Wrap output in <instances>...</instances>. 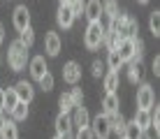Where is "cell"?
I'll return each instance as SVG.
<instances>
[{
	"label": "cell",
	"instance_id": "1",
	"mask_svg": "<svg viewBox=\"0 0 160 139\" xmlns=\"http://www.w3.org/2000/svg\"><path fill=\"white\" fill-rule=\"evenodd\" d=\"M26 60H28V49H26L19 40L12 42V44H9V51H7V63H9V67H12L14 72H19V70L26 67Z\"/></svg>",
	"mask_w": 160,
	"mask_h": 139
},
{
	"label": "cell",
	"instance_id": "2",
	"mask_svg": "<svg viewBox=\"0 0 160 139\" xmlns=\"http://www.w3.org/2000/svg\"><path fill=\"white\" fill-rule=\"evenodd\" d=\"M102 35H104V28H102L100 21H93V23H88L86 35H84L86 49H98V47L102 44Z\"/></svg>",
	"mask_w": 160,
	"mask_h": 139
},
{
	"label": "cell",
	"instance_id": "3",
	"mask_svg": "<svg viewBox=\"0 0 160 139\" xmlns=\"http://www.w3.org/2000/svg\"><path fill=\"white\" fill-rule=\"evenodd\" d=\"M88 127L93 132V139H109V135H112V125H109V118L104 114H98Z\"/></svg>",
	"mask_w": 160,
	"mask_h": 139
},
{
	"label": "cell",
	"instance_id": "4",
	"mask_svg": "<svg viewBox=\"0 0 160 139\" xmlns=\"http://www.w3.org/2000/svg\"><path fill=\"white\" fill-rule=\"evenodd\" d=\"M153 102H156V95H153V88L148 83H142L137 88V107L139 109H151Z\"/></svg>",
	"mask_w": 160,
	"mask_h": 139
},
{
	"label": "cell",
	"instance_id": "5",
	"mask_svg": "<svg viewBox=\"0 0 160 139\" xmlns=\"http://www.w3.org/2000/svg\"><path fill=\"white\" fill-rule=\"evenodd\" d=\"M12 23L16 30H23V28H28L30 26V12H28V7L26 5H19V7L14 9V14H12Z\"/></svg>",
	"mask_w": 160,
	"mask_h": 139
},
{
	"label": "cell",
	"instance_id": "6",
	"mask_svg": "<svg viewBox=\"0 0 160 139\" xmlns=\"http://www.w3.org/2000/svg\"><path fill=\"white\" fill-rule=\"evenodd\" d=\"M14 93H16V97H19V102H26V104L35 97V88H32L30 81H19L14 86Z\"/></svg>",
	"mask_w": 160,
	"mask_h": 139
},
{
	"label": "cell",
	"instance_id": "7",
	"mask_svg": "<svg viewBox=\"0 0 160 139\" xmlns=\"http://www.w3.org/2000/svg\"><path fill=\"white\" fill-rule=\"evenodd\" d=\"M56 132H58V137L70 139V135H72V118H70V114H58V118H56Z\"/></svg>",
	"mask_w": 160,
	"mask_h": 139
},
{
	"label": "cell",
	"instance_id": "8",
	"mask_svg": "<svg viewBox=\"0 0 160 139\" xmlns=\"http://www.w3.org/2000/svg\"><path fill=\"white\" fill-rule=\"evenodd\" d=\"M63 79L74 86V83L81 79V67H79V63H74V60L65 63V67H63Z\"/></svg>",
	"mask_w": 160,
	"mask_h": 139
},
{
	"label": "cell",
	"instance_id": "9",
	"mask_svg": "<svg viewBox=\"0 0 160 139\" xmlns=\"http://www.w3.org/2000/svg\"><path fill=\"white\" fill-rule=\"evenodd\" d=\"M84 14H86L88 23L100 21V16H102V2H100V0H88V2L84 5Z\"/></svg>",
	"mask_w": 160,
	"mask_h": 139
},
{
	"label": "cell",
	"instance_id": "10",
	"mask_svg": "<svg viewBox=\"0 0 160 139\" xmlns=\"http://www.w3.org/2000/svg\"><path fill=\"white\" fill-rule=\"evenodd\" d=\"M44 51H47L49 56H58L60 53V37H58V32H53V30L47 32V37H44Z\"/></svg>",
	"mask_w": 160,
	"mask_h": 139
},
{
	"label": "cell",
	"instance_id": "11",
	"mask_svg": "<svg viewBox=\"0 0 160 139\" xmlns=\"http://www.w3.org/2000/svg\"><path fill=\"white\" fill-rule=\"evenodd\" d=\"M49 72L47 67V60H44V56H35V58L30 60V74H32V79H37L40 81L44 74Z\"/></svg>",
	"mask_w": 160,
	"mask_h": 139
},
{
	"label": "cell",
	"instance_id": "12",
	"mask_svg": "<svg viewBox=\"0 0 160 139\" xmlns=\"http://www.w3.org/2000/svg\"><path fill=\"white\" fill-rule=\"evenodd\" d=\"M56 21H58V26H60V28H70V26L74 23V14H72V9H70L68 5H60L58 12H56Z\"/></svg>",
	"mask_w": 160,
	"mask_h": 139
},
{
	"label": "cell",
	"instance_id": "13",
	"mask_svg": "<svg viewBox=\"0 0 160 139\" xmlns=\"http://www.w3.org/2000/svg\"><path fill=\"white\" fill-rule=\"evenodd\" d=\"M72 125H77L81 130V127H88L91 125V118H88V111H86V107H74V121H72Z\"/></svg>",
	"mask_w": 160,
	"mask_h": 139
},
{
	"label": "cell",
	"instance_id": "14",
	"mask_svg": "<svg viewBox=\"0 0 160 139\" xmlns=\"http://www.w3.org/2000/svg\"><path fill=\"white\" fill-rule=\"evenodd\" d=\"M114 111H118V95L116 93H107L102 100V114H114Z\"/></svg>",
	"mask_w": 160,
	"mask_h": 139
},
{
	"label": "cell",
	"instance_id": "15",
	"mask_svg": "<svg viewBox=\"0 0 160 139\" xmlns=\"http://www.w3.org/2000/svg\"><path fill=\"white\" fill-rule=\"evenodd\" d=\"M107 118H109V125H112V132H118V135H123V130H125V118L121 116V111L107 114Z\"/></svg>",
	"mask_w": 160,
	"mask_h": 139
},
{
	"label": "cell",
	"instance_id": "16",
	"mask_svg": "<svg viewBox=\"0 0 160 139\" xmlns=\"http://www.w3.org/2000/svg\"><path fill=\"white\" fill-rule=\"evenodd\" d=\"M121 137H125V139H144V130H142L135 121H130V123H125V130H123Z\"/></svg>",
	"mask_w": 160,
	"mask_h": 139
},
{
	"label": "cell",
	"instance_id": "17",
	"mask_svg": "<svg viewBox=\"0 0 160 139\" xmlns=\"http://www.w3.org/2000/svg\"><path fill=\"white\" fill-rule=\"evenodd\" d=\"M137 32H139V23H137L135 19H130V16H125V23H123V30H121V37H137Z\"/></svg>",
	"mask_w": 160,
	"mask_h": 139
},
{
	"label": "cell",
	"instance_id": "18",
	"mask_svg": "<svg viewBox=\"0 0 160 139\" xmlns=\"http://www.w3.org/2000/svg\"><path fill=\"white\" fill-rule=\"evenodd\" d=\"M132 40H135V37H132ZM132 40L130 37H123V40H121V44H118V56L121 58H123V63L125 60H132Z\"/></svg>",
	"mask_w": 160,
	"mask_h": 139
},
{
	"label": "cell",
	"instance_id": "19",
	"mask_svg": "<svg viewBox=\"0 0 160 139\" xmlns=\"http://www.w3.org/2000/svg\"><path fill=\"white\" fill-rule=\"evenodd\" d=\"M0 139H19V130H16L14 121H7V123L0 127Z\"/></svg>",
	"mask_w": 160,
	"mask_h": 139
},
{
	"label": "cell",
	"instance_id": "20",
	"mask_svg": "<svg viewBox=\"0 0 160 139\" xmlns=\"http://www.w3.org/2000/svg\"><path fill=\"white\" fill-rule=\"evenodd\" d=\"M116 88H118V72L109 70L107 74H104V91L107 93H116Z\"/></svg>",
	"mask_w": 160,
	"mask_h": 139
},
{
	"label": "cell",
	"instance_id": "21",
	"mask_svg": "<svg viewBox=\"0 0 160 139\" xmlns=\"http://www.w3.org/2000/svg\"><path fill=\"white\" fill-rule=\"evenodd\" d=\"M142 74H144V67H142V60H130V67H128V77L130 81H139Z\"/></svg>",
	"mask_w": 160,
	"mask_h": 139
},
{
	"label": "cell",
	"instance_id": "22",
	"mask_svg": "<svg viewBox=\"0 0 160 139\" xmlns=\"http://www.w3.org/2000/svg\"><path fill=\"white\" fill-rule=\"evenodd\" d=\"M9 114H12L14 121H26V118H28V104H26V102H16V107L9 111Z\"/></svg>",
	"mask_w": 160,
	"mask_h": 139
},
{
	"label": "cell",
	"instance_id": "23",
	"mask_svg": "<svg viewBox=\"0 0 160 139\" xmlns=\"http://www.w3.org/2000/svg\"><path fill=\"white\" fill-rule=\"evenodd\" d=\"M135 123L144 130V127L151 125V114H148V109H137V114H135Z\"/></svg>",
	"mask_w": 160,
	"mask_h": 139
},
{
	"label": "cell",
	"instance_id": "24",
	"mask_svg": "<svg viewBox=\"0 0 160 139\" xmlns=\"http://www.w3.org/2000/svg\"><path fill=\"white\" fill-rule=\"evenodd\" d=\"M58 107H60V114H70V111L74 109V102H72V97H70V93H63V95L58 97Z\"/></svg>",
	"mask_w": 160,
	"mask_h": 139
},
{
	"label": "cell",
	"instance_id": "25",
	"mask_svg": "<svg viewBox=\"0 0 160 139\" xmlns=\"http://www.w3.org/2000/svg\"><path fill=\"white\" fill-rule=\"evenodd\" d=\"M107 65H109V70H114V72L121 70V65H123V58L118 56L116 49H114V51H109V56H107Z\"/></svg>",
	"mask_w": 160,
	"mask_h": 139
},
{
	"label": "cell",
	"instance_id": "26",
	"mask_svg": "<svg viewBox=\"0 0 160 139\" xmlns=\"http://www.w3.org/2000/svg\"><path fill=\"white\" fill-rule=\"evenodd\" d=\"M19 42L23 44L26 49H30V47H32V42H35V32H32V28H30V26L21 30V37H19Z\"/></svg>",
	"mask_w": 160,
	"mask_h": 139
},
{
	"label": "cell",
	"instance_id": "27",
	"mask_svg": "<svg viewBox=\"0 0 160 139\" xmlns=\"http://www.w3.org/2000/svg\"><path fill=\"white\" fill-rule=\"evenodd\" d=\"M102 14H107L109 19L116 16L118 14V2H116V0H104V2H102Z\"/></svg>",
	"mask_w": 160,
	"mask_h": 139
},
{
	"label": "cell",
	"instance_id": "28",
	"mask_svg": "<svg viewBox=\"0 0 160 139\" xmlns=\"http://www.w3.org/2000/svg\"><path fill=\"white\" fill-rule=\"evenodd\" d=\"M148 28H151L153 35H160V12H151L148 14Z\"/></svg>",
	"mask_w": 160,
	"mask_h": 139
},
{
	"label": "cell",
	"instance_id": "29",
	"mask_svg": "<svg viewBox=\"0 0 160 139\" xmlns=\"http://www.w3.org/2000/svg\"><path fill=\"white\" fill-rule=\"evenodd\" d=\"M16 102H19V97H16L14 88H7V91H5V109L12 111V109L16 107Z\"/></svg>",
	"mask_w": 160,
	"mask_h": 139
},
{
	"label": "cell",
	"instance_id": "30",
	"mask_svg": "<svg viewBox=\"0 0 160 139\" xmlns=\"http://www.w3.org/2000/svg\"><path fill=\"white\" fill-rule=\"evenodd\" d=\"M65 5L72 9V14H74V16H79V14H84V5H86V2H84V0H68Z\"/></svg>",
	"mask_w": 160,
	"mask_h": 139
},
{
	"label": "cell",
	"instance_id": "31",
	"mask_svg": "<svg viewBox=\"0 0 160 139\" xmlns=\"http://www.w3.org/2000/svg\"><path fill=\"white\" fill-rule=\"evenodd\" d=\"M40 88H42V91H51V88H53V74H51V72H47V74L40 79Z\"/></svg>",
	"mask_w": 160,
	"mask_h": 139
},
{
	"label": "cell",
	"instance_id": "32",
	"mask_svg": "<svg viewBox=\"0 0 160 139\" xmlns=\"http://www.w3.org/2000/svg\"><path fill=\"white\" fill-rule=\"evenodd\" d=\"M102 74H104V63L102 60H93V77L98 79V77H102Z\"/></svg>",
	"mask_w": 160,
	"mask_h": 139
},
{
	"label": "cell",
	"instance_id": "33",
	"mask_svg": "<svg viewBox=\"0 0 160 139\" xmlns=\"http://www.w3.org/2000/svg\"><path fill=\"white\" fill-rule=\"evenodd\" d=\"M70 97H72L74 107H79L81 100H84V93H81V88H72V93H70Z\"/></svg>",
	"mask_w": 160,
	"mask_h": 139
},
{
	"label": "cell",
	"instance_id": "34",
	"mask_svg": "<svg viewBox=\"0 0 160 139\" xmlns=\"http://www.w3.org/2000/svg\"><path fill=\"white\" fill-rule=\"evenodd\" d=\"M144 139H160V135H158V127H153V125L144 127Z\"/></svg>",
	"mask_w": 160,
	"mask_h": 139
},
{
	"label": "cell",
	"instance_id": "35",
	"mask_svg": "<svg viewBox=\"0 0 160 139\" xmlns=\"http://www.w3.org/2000/svg\"><path fill=\"white\" fill-rule=\"evenodd\" d=\"M74 139H93V132H91V127H81L79 132H77V137Z\"/></svg>",
	"mask_w": 160,
	"mask_h": 139
},
{
	"label": "cell",
	"instance_id": "36",
	"mask_svg": "<svg viewBox=\"0 0 160 139\" xmlns=\"http://www.w3.org/2000/svg\"><path fill=\"white\" fill-rule=\"evenodd\" d=\"M148 114H151V125H153V127H158V123H160V116H158V114H160V109H158V104H156V109H153V111L148 109Z\"/></svg>",
	"mask_w": 160,
	"mask_h": 139
},
{
	"label": "cell",
	"instance_id": "37",
	"mask_svg": "<svg viewBox=\"0 0 160 139\" xmlns=\"http://www.w3.org/2000/svg\"><path fill=\"white\" fill-rule=\"evenodd\" d=\"M153 74H160V58H158V56H156V58H153Z\"/></svg>",
	"mask_w": 160,
	"mask_h": 139
},
{
	"label": "cell",
	"instance_id": "38",
	"mask_svg": "<svg viewBox=\"0 0 160 139\" xmlns=\"http://www.w3.org/2000/svg\"><path fill=\"white\" fill-rule=\"evenodd\" d=\"M0 111H5V91H0Z\"/></svg>",
	"mask_w": 160,
	"mask_h": 139
},
{
	"label": "cell",
	"instance_id": "39",
	"mask_svg": "<svg viewBox=\"0 0 160 139\" xmlns=\"http://www.w3.org/2000/svg\"><path fill=\"white\" fill-rule=\"evenodd\" d=\"M5 123H7V118H5V114H2V111H0V127H2Z\"/></svg>",
	"mask_w": 160,
	"mask_h": 139
},
{
	"label": "cell",
	"instance_id": "40",
	"mask_svg": "<svg viewBox=\"0 0 160 139\" xmlns=\"http://www.w3.org/2000/svg\"><path fill=\"white\" fill-rule=\"evenodd\" d=\"M2 40H5V28L0 26V44H2Z\"/></svg>",
	"mask_w": 160,
	"mask_h": 139
},
{
	"label": "cell",
	"instance_id": "41",
	"mask_svg": "<svg viewBox=\"0 0 160 139\" xmlns=\"http://www.w3.org/2000/svg\"><path fill=\"white\" fill-rule=\"evenodd\" d=\"M137 2H142V5H146V2H148V0H137Z\"/></svg>",
	"mask_w": 160,
	"mask_h": 139
},
{
	"label": "cell",
	"instance_id": "42",
	"mask_svg": "<svg viewBox=\"0 0 160 139\" xmlns=\"http://www.w3.org/2000/svg\"><path fill=\"white\" fill-rule=\"evenodd\" d=\"M58 2H60V5H65V2H68V0H58Z\"/></svg>",
	"mask_w": 160,
	"mask_h": 139
},
{
	"label": "cell",
	"instance_id": "43",
	"mask_svg": "<svg viewBox=\"0 0 160 139\" xmlns=\"http://www.w3.org/2000/svg\"><path fill=\"white\" fill-rule=\"evenodd\" d=\"M53 139H63V137H58V135H56V137H53Z\"/></svg>",
	"mask_w": 160,
	"mask_h": 139
},
{
	"label": "cell",
	"instance_id": "44",
	"mask_svg": "<svg viewBox=\"0 0 160 139\" xmlns=\"http://www.w3.org/2000/svg\"><path fill=\"white\" fill-rule=\"evenodd\" d=\"M0 63H2V58H0Z\"/></svg>",
	"mask_w": 160,
	"mask_h": 139
},
{
	"label": "cell",
	"instance_id": "45",
	"mask_svg": "<svg viewBox=\"0 0 160 139\" xmlns=\"http://www.w3.org/2000/svg\"><path fill=\"white\" fill-rule=\"evenodd\" d=\"M121 139H125V137H121Z\"/></svg>",
	"mask_w": 160,
	"mask_h": 139
},
{
	"label": "cell",
	"instance_id": "46",
	"mask_svg": "<svg viewBox=\"0 0 160 139\" xmlns=\"http://www.w3.org/2000/svg\"><path fill=\"white\" fill-rule=\"evenodd\" d=\"M70 139H72V137H70Z\"/></svg>",
	"mask_w": 160,
	"mask_h": 139
}]
</instances>
